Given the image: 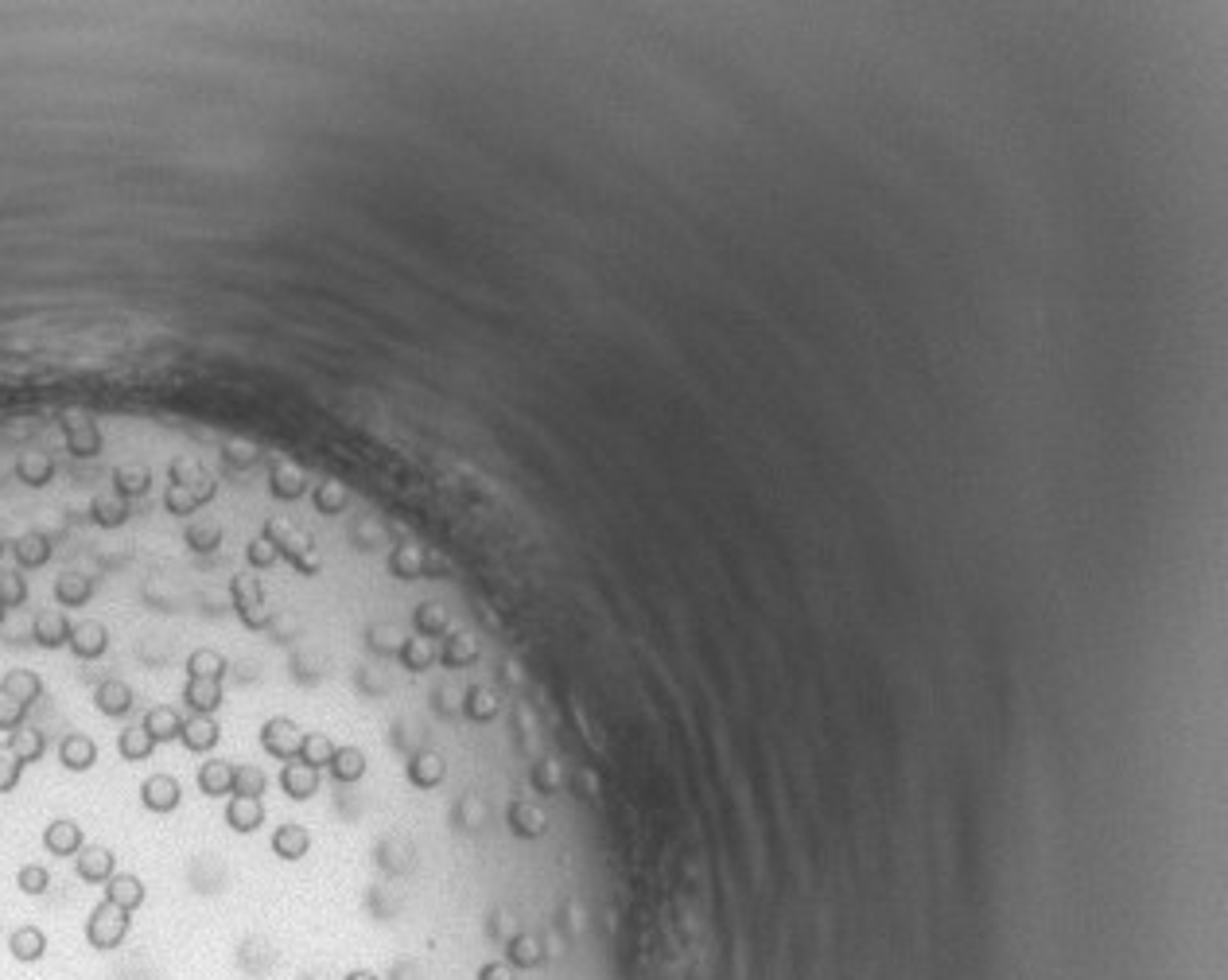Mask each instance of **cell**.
<instances>
[{"label": "cell", "instance_id": "obj_1", "mask_svg": "<svg viewBox=\"0 0 1228 980\" xmlns=\"http://www.w3.org/2000/svg\"><path fill=\"white\" fill-rule=\"evenodd\" d=\"M218 495V482L202 471L199 463H187V459H176L168 467V491H164V510L176 514V518H191L199 514L206 503H214Z\"/></svg>", "mask_w": 1228, "mask_h": 980}, {"label": "cell", "instance_id": "obj_2", "mask_svg": "<svg viewBox=\"0 0 1228 980\" xmlns=\"http://www.w3.org/2000/svg\"><path fill=\"white\" fill-rule=\"evenodd\" d=\"M229 604H233V615L242 619L246 630H265L269 627V596H265V584L250 572L229 580Z\"/></svg>", "mask_w": 1228, "mask_h": 980}, {"label": "cell", "instance_id": "obj_3", "mask_svg": "<svg viewBox=\"0 0 1228 980\" xmlns=\"http://www.w3.org/2000/svg\"><path fill=\"white\" fill-rule=\"evenodd\" d=\"M128 926H132V914L101 899V903L90 910V918H86V942H90V950L109 954V950H117V946L128 938Z\"/></svg>", "mask_w": 1228, "mask_h": 980}, {"label": "cell", "instance_id": "obj_4", "mask_svg": "<svg viewBox=\"0 0 1228 980\" xmlns=\"http://www.w3.org/2000/svg\"><path fill=\"white\" fill-rule=\"evenodd\" d=\"M261 533H265V537L276 545L280 560H288L296 572H303V576H315V572H319V564L307 556V553H311V537H307V533H300V529H292V526L284 529L280 522H273V518L265 522V529H261Z\"/></svg>", "mask_w": 1228, "mask_h": 980}, {"label": "cell", "instance_id": "obj_5", "mask_svg": "<svg viewBox=\"0 0 1228 980\" xmlns=\"http://www.w3.org/2000/svg\"><path fill=\"white\" fill-rule=\"evenodd\" d=\"M300 743H303V731L296 720H288V716L265 720V728H261V747H265V754H273L280 763H292V759L300 754Z\"/></svg>", "mask_w": 1228, "mask_h": 980}, {"label": "cell", "instance_id": "obj_6", "mask_svg": "<svg viewBox=\"0 0 1228 980\" xmlns=\"http://www.w3.org/2000/svg\"><path fill=\"white\" fill-rule=\"evenodd\" d=\"M183 802V786L176 775H149L140 782V805L149 813H176Z\"/></svg>", "mask_w": 1228, "mask_h": 980}, {"label": "cell", "instance_id": "obj_7", "mask_svg": "<svg viewBox=\"0 0 1228 980\" xmlns=\"http://www.w3.org/2000/svg\"><path fill=\"white\" fill-rule=\"evenodd\" d=\"M101 887H105V895H101V899H105V903H113V906H121V910H128V914H132V910H140V906H145V899H149V887H145V880H140V876H132V872H117L113 880H105Z\"/></svg>", "mask_w": 1228, "mask_h": 980}, {"label": "cell", "instance_id": "obj_8", "mask_svg": "<svg viewBox=\"0 0 1228 980\" xmlns=\"http://www.w3.org/2000/svg\"><path fill=\"white\" fill-rule=\"evenodd\" d=\"M63 436H67V452L78 455V459H94L105 448L101 428L94 421H86V417H67L63 421Z\"/></svg>", "mask_w": 1228, "mask_h": 980}, {"label": "cell", "instance_id": "obj_9", "mask_svg": "<svg viewBox=\"0 0 1228 980\" xmlns=\"http://www.w3.org/2000/svg\"><path fill=\"white\" fill-rule=\"evenodd\" d=\"M105 650H109V630H105V623H98V619H82V623H75V630H71V653H75L78 661H98Z\"/></svg>", "mask_w": 1228, "mask_h": 980}, {"label": "cell", "instance_id": "obj_10", "mask_svg": "<svg viewBox=\"0 0 1228 980\" xmlns=\"http://www.w3.org/2000/svg\"><path fill=\"white\" fill-rule=\"evenodd\" d=\"M43 849L51 856H63V860H71L86 849V832L78 821H67V817H59V821H51L48 829H43Z\"/></svg>", "mask_w": 1228, "mask_h": 980}, {"label": "cell", "instance_id": "obj_11", "mask_svg": "<svg viewBox=\"0 0 1228 980\" xmlns=\"http://www.w3.org/2000/svg\"><path fill=\"white\" fill-rule=\"evenodd\" d=\"M75 872L82 883H105L117 876V856L101 844H86L82 853L75 856Z\"/></svg>", "mask_w": 1228, "mask_h": 980}, {"label": "cell", "instance_id": "obj_12", "mask_svg": "<svg viewBox=\"0 0 1228 980\" xmlns=\"http://www.w3.org/2000/svg\"><path fill=\"white\" fill-rule=\"evenodd\" d=\"M59 763H63L71 775H86V771L98 763V743H94L90 735H82V731H71V735H63V743H59Z\"/></svg>", "mask_w": 1228, "mask_h": 980}, {"label": "cell", "instance_id": "obj_13", "mask_svg": "<svg viewBox=\"0 0 1228 980\" xmlns=\"http://www.w3.org/2000/svg\"><path fill=\"white\" fill-rule=\"evenodd\" d=\"M218 739H222V728H218V720H214V716H191V720H183L179 743H183L191 754L214 751V747H218Z\"/></svg>", "mask_w": 1228, "mask_h": 980}, {"label": "cell", "instance_id": "obj_14", "mask_svg": "<svg viewBox=\"0 0 1228 980\" xmlns=\"http://www.w3.org/2000/svg\"><path fill=\"white\" fill-rule=\"evenodd\" d=\"M132 701H136V697H132V689H128L125 681H117V678L101 681L98 689H94V708H98L101 716H109V720H121V716H128V712H132Z\"/></svg>", "mask_w": 1228, "mask_h": 980}, {"label": "cell", "instance_id": "obj_15", "mask_svg": "<svg viewBox=\"0 0 1228 980\" xmlns=\"http://www.w3.org/2000/svg\"><path fill=\"white\" fill-rule=\"evenodd\" d=\"M183 701L191 708V716H214L222 704H226V693H222V681H191L183 685Z\"/></svg>", "mask_w": 1228, "mask_h": 980}, {"label": "cell", "instance_id": "obj_16", "mask_svg": "<svg viewBox=\"0 0 1228 980\" xmlns=\"http://www.w3.org/2000/svg\"><path fill=\"white\" fill-rule=\"evenodd\" d=\"M280 790L292 798V802H311L315 794H319V771H311V767H303V763H284V771H280Z\"/></svg>", "mask_w": 1228, "mask_h": 980}, {"label": "cell", "instance_id": "obj_17", "mask_svg": "<svg viewBox=\"0 0 1228 980\" xmlns=\"http://www.w3.org/2000/svg\"><path fill=\"white\" fill-rule=\"evenodd\" d=\"M71 630H75V623L67 619V611H43L35 619L31 634H35V642L43 650H63V646H71Z\"/></svg>", "mask_w": 1228, "mask_h": 980}, {"label": "cell", "instance_id": "obj_18", "mask_svg": "<svg viewBox=\"0 0 1228 980\" xmlns=\"http://www.w3.org/2000/svg\"><path fill=\"white\" fill-rule=\"evenodd\" d=\"M226 825L238 832V836H250V832L261 829V825H265V805H261V798H238V794H233L226 802Z\"/></svg>", "mask_w": 1228, "mask_h": 980}, {"label": "cell", "instance_id": "obj_19", "mask_svg": "<svg viewBox=\"0 0 1228 980\" xmlns=\"http://www.w3.org/2000/svg\"><path fill=\"white\" fill-rule=\"evenodd\" d=\"M0 693L12 697L16 704H24V708H31V704L43 697V678H39L35 670H8L4 681H0Z\"/></svg>", "mask_w": 1228, "mask_h": 980}, {"label": "cell", "instance_id": "obj_20", "mask_svg": "<svg viewBox=\"0 0 1228 980\" xmlns=\"http://www.w3.org/2000/svg\"><path fill=\"white\" fill-rule=\"evenodd\" d=\"M140 728L156 739V747H160V743H176L179 731H183V716H179L172 704H156V708L145 712V724H140Z\"/></svg>", "mask_w": 1228, "mask_h": 980}, {"label": "cell", "instance_id": "obj_21", "mask_svg": "<svg viewBox=\"0 0 1228 980\" xmlns=\"http://www.w3.org/2000/svg\"><path fill=\"white\" fill-rule=\"evenodd\" d=\"M195 782H199V790L206 798H226V794H233V763L206 759L199 767V775H195Z\"/></svg>", "mask_w": 1228, "mask_h": 980}, {"label": "cell", "instance_id": "obj_22", "mask_svg": "<svg viewBox=\"0 0 1228 980\" xmlns=\"http://www.w3.org/2000/svg\"><path fill=\"white\" fill-rule=\"evenodd\" d=\"M8 954L16 957L20 965H35L48 954V933L39 926H20V930L8 933Z\"/></svg>", "mask_w": 1228, "mask_h": 980}, {"label": "cell", "instance_id": "obj_23", "mask_svg": "<svg viewBox=\"0 0 1228 980\" xmlns=\"http://www.w3.org/2000/svg\"><path fill=\"white\" fill-rule=\"evenodd\" d=\"M307 849H311V832L303 829V825H296V821H288V825H280V829L273 832V856H276V860L296 864V860H303V856H307Z\"/></svg>", "mask_w": 1228, "mask_h": 980}, {"label": "cell", "instance_id": "obj_24", "mask_svg": "<svg viewBox=\"0 0 1228 980\" xmlns=\"http://www.w3.org/2000/svg\"><path fill=\"white\" fill-rule=\"evenodd\" d=\"M94 600V580L82 576V572H63L55 580V604L59 607H86Z\"/></svg>", "mask_w": 1228, "mask_h": 980}, {"label": "cell", "instance_id": "obj_25", "mask_svg": "<svg viewBox=\"0 0 1228 980\" xmlns=\"http://www.w3.org/2000/svg\"><path fill=\"white\" fill-rule=\"evenodd\" d=\"M404 775H408L412 786H420V790H436L440 782L448 779V763H444L440 754H416V759H408Z\"/></svg>", "mask_w": 1228, "mask_h": 980}, {"label": "cell", "instance_id": "obj_26", "mask_svg": "<svg viewBox=\"0 0 1228 980\" xmlns=\"http://www.w3.org/2000/svg\"><path fill=\"white\" fill-rule=\"evenodd\" d=\"M12 553H16V564H20V572H31V568H43L51 560V537L48 533H24L16 545H12Z\"/></svg>", "mask_w": 1228, "mask_h": 980}, {"label": "cell", "instance_id": "obj_27", "mask_svg": "<svg viewBox=\"0 0 1228 980\" xmlns=\"http://www.w3.org/2000/svg\"><path fill=\"white\" fill-rule=\"evenodd\" d=\"M4 747H8V751L16 754V759L27 767V763H39V759H43V751H48V739H43V731H39V728H16L8 739H4Z\"/></svg>", "mask_w": 1228, "mask_h": 980}, {"label": "cell", "instance_id": "obj_28", "mask_svg": "<svg viewBox=\"0 0 1228 980\" xmlns=\"http://www.w3.org/2000/svg\"><path fill=\"white\" fill-rule=\"evenodd\" d=\"M226 670H229L226 657L218 650H210V646H202V650H195L187 657V678L191 681H222L226 678Z\"/></svg>", "mask_w": 1228, "mask_h": 980}, {"label": "cell", "instance_id": "obj_29", "mask_svg": "<svg viewBox=\"0 0 1228 980\" xmlns=\"http://www.w3.org/2000/svg\"><path fill=\"white\" fill-rule=\"evenodd\" d=\"M330 759H335V743L326 739L323 731H303V743H300L296 763L311 767V771H323V767H330Z\"/></svg>", "mask_w": 1228, "mask_h": 980}, {"label": "cell", "instance_id": "obj_30", "mask_svg": "<svg viewBox=\"0 0 1228 980\" xmlns=\"http://www.w3.org/2000/svg\"><path fill=\"white\" fill-rule=\"evenodd\" d=\"M330 779L343 782V786H351L366 775V754L358 751V747H335V759H330Z\"/></svg>", "mask_w": 1228, "mask_h": 980}, {"label": "cell", "instance_id": "obj_31", "mask_svg": "<svg viewBox=\"0 0 1228 980\" xmlns=\"http://www.w3.org/2000/svg\"><path fill=\"white\" fill-rule=\"evenodd\" d=\"M152 751H156V739H152L140 724H136V728H125L117 735V754H121L125 763H145V759H152Z\"/></svg>", "mask_w": 1228, "mask_h": 980}, {"label": "cell", "instance_id": "obj_32", "mask_svg": "<svg viewBox=\"0 0 1228 980\" xmlns=\"http://www.w3.org/2000/svg\"><path fill=\"white\" fill-rule=\"evenodd\" d=\"M152 486V471L149 467H117L113 471V491H117V499L125 503V499H140V495H149Z\"/></svg>", "mask_w": 1228, "mask_h": 980}, {"label": "cell", "instance_id": "obj_33", "mask_svg": "<svg viewBox=\"0 0 1228 980\" xmlns=\"http://www.w3.org/2000/svg\"><path fill=\"white\" fill-rule=\"evenodd\" d=\"M269 491H273V499H288V503H300L303 495H307V478L296 471V467H276L273 478H269Z\"/></svg>", "mask_w": 1228, "mask_h": 980}, {"label": "cell", "instance_id": "obj_34", "mask_svg": "<svg viewBox=\"0 0 1228 980\" xmlns=\"http://www.w3.org/2000/svg\"><path fill=\"white\" fill-rule=\"evenodd\" d=\"M16 478L27 482V486H48L51 478H55V463H51L48 455L27 452L16 459Z\"/></svg>", "mask_w": 1228, "mask_h": 980}, {"label": "cell", "instance_id": "obj_35", "mask_svg": "<svg viewBox=\"0 0 1228 980\" xmlns=\"http://www.w3.org/2000/svg\"><path fill=\"white\" fill-rule=\"evenodd\" d=\"M269 790V779L261 767H250V763H233V794L238 798H261ZM229 794V798H233Z\"/></svg>", "mask_w": 1228, "mask_h": 980}, {"label": "cell", "instance_id": "obj_36", "mask_svg": "<svg viewBox=\"0 0 1228 980\" xmlns=\"http://www.w3.org/2000/svg\"><path fill=\"white\" fill-rule=\"evenodd\" d=\"M509 829H513V836H526V840H533V836H541V832H545V817H541L537 809H529L526 802H513V805H509Z\"/></svg>", "mask_w": 1228, "mask_h": 980}, {"label": "cell", "instance_id": "obj_37", "mask_svg": "<svg viewBox=\"0 0 1228 980\" xmlns=\"http://www.w3.org/2000/svg\"><path fill=\"white\" fill-rule=\"evenodd\" d=\"M90 518H94L101 529L125 526V522H128V503H121V499H117V503H113V499H94V503H90Z\"/></svg>", "mask_w": 1228, "mask_h": 980}, {"label": "cell", "instance_id": "obj_38", "mask_svg": "<svg viewBox=\"0 0 1228 980\" xmlns=\"http://www.w3.org/2000/svg\"><path fill=\"white\" fill-rule=\"evenodd\" d=\"M27 604V580L24 572L16 568V572H4L0 576V607L4 611H16V607Z\"/></svg>", "mask_w": 1228, "mask_h": 980}, {"label": "cell", "instance_id": "obj_39", "mask_svg": "<svg viewBox=\"0 0 1228 980\" xmlns=\"http://www.w3.org/2000/svg\"><path fill=\"white\" fill-rule=\"evenodd\" d=\"M16 887H20L24 895H31V899H39V895H48L51 872L43 864H24V868L16 872Z\"/></svg>", "mask_w": 1228, "mask_h": 980}, {"label": "cell", "instance_id": "obj_40", "mask_svg": "<svg viewBox=\"0 0 1228 980\" xmlns=\"http://www.w3.org/2000/svg\"><path fill=\"white\" fill-rule=\"evenodd\" d=\"M311 503H315V510L326 514V518H330V514H343V510H347V491H343L339 482H319L315 495H311Z\"/></svg>", "mask_w": 1228, "mask_h": 980}, {"label": "cell", "instance_id": "obj_41", "mask_svg": "<svg viewBox=\"0 0 1228 980\" xmlns=\"http://www.w3.org/2000/svg\"><path fill=\"white\" fill-rule=\"evenodd\" d=\"M478 657L475 646H467V638H448L444 642V650H440V661L448 665V670H463V665H471Z\"/></svg>", "mask_w": 1228, "mask_h": 980}, {"label": "cell", "instance_id": "obj_42", "mask_svg": "<svg viewBox=\"0 0 1228 980\" xmlns=\"http://www.w3.org/2000/svg\"><path fill=\"white\" fill-rule=\"evenodd\" d=\"M24 779V763L0 743V794H12Z\"/></svg>", "mask_w": 1228, "mask_h": 980}, {"label": "cell", "instance_id": "obj_43", "mask_svg": "<svg viewBox=\"0 0 1228 980\" xmlns=\"http://www.w3.org/2000/svg\"><path fill=\"white\" fill-rule=\"evenodd\" d=\"M187 545L195 553H214L222 545V526H191L187 529Z\"/></svg>", "mask_w": 1228, "mask_h": 980}, {"label": "cell", "instance_id": "obj_44", "mask_svg": "<svg viewBox=\"0 0 1228 980\" xmlns=\"http://www.w3.org/2000/svg\"><path fill=\"white\" fill-rule=\"evenodd\" d=\"M246 560H250L253 568H261V572H265V568H273L276 560H280V553H276L273 541H269V537L261 533V537H253V541H250V549H246Z\"/></svg>", "mask_w": 1228, "mask_h": 980}, {"label": "cell", "instance_id": "obj_45", "mask_svg": "<svg viewBox=\"0 0 1228 980\" xmlns=\"http://www.w3.org/2000/svg\"><path fill=\"white\" fill-rule=\"evenodd\" d=\"M467 716H471V720H494V716H498V701H494L486 689H471V693H467Z\"/></svg>", "mask_w": 1228, "mask_h": 980}, {"label": "cell", "instance_id": "obj_46", "mask_svg": "<svg viewBox=\"0 0 1228 980\" xmlns=\"http://www.w3.org/2000/svg\"><path fill=\"white\" fill-rule=\"evenodd\" d=\"M24 716H27L24 704H16L12 697H4V693H0V731H8V735H12L16 728H24Z\"/></svg>", "mask_w": 1228, "mask_h": 980}, {"label": "cell", "instance_id": "obj_47", "mask_svg": "<svg viewBox=\"0 0 1228 980\" xmlns=\"http://www.w3.org/2000/svg\"><path fill=\"white\" fill-rule=\"evenodd\" d=\"M343 980H381V977H377L374 969H351V973H347Z\"/></svg>", "mask_w": 1228, "mask_h": 980}, {"label": "cell", "instance_id": "obj_48", "mask_svg": "<svg viewBox=\"0 0 1228 980\" xmlns=\"http://www.w3.org/2000/svg\"><path fill=\"white\" fill-rule=\"evenodd\" d=\"M0 553H4V545H0Z\"/></svg>", "mask_w": 1228, "mask_h": 980}]
</instances>
